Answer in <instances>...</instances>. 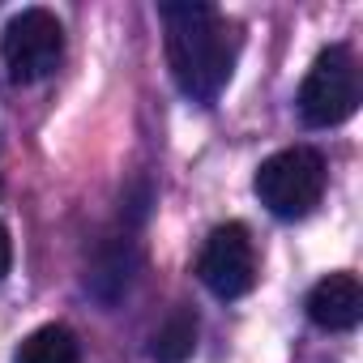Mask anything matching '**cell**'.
<instances>
[{
  "label": "cell",
  "mask_w": 363,
  "mask_h": 363,
  "mask_svg": "<svg viewBox=\"0 0 363 363\" xmlns=\"http://www.w3.org/2000/svg\"><path fill=\"white\" fill-rule=\"evenodd\" d=\"M158 18L175 86L193 103H214L235 73V26L214 5H162Z\"/></svg>",
  "instance_id": "1"
},
{
  "label": "cell",
  "mask_w": 363,
  "mask_h": 363,
  "mask_svg": "<svg viewBox=\"0 0 363 363\" xmlns=\"http://www.w3.org/2000/svg\"><path fill=\"white\" fill-rule=\"evenodd\" d=\"M252 193L274 218H303L325 193V158L312 145H291L257 167Z\"/></svg>",
  "instance_id": "2"
},
{
  "label": "cell",
  "mask_w": 363,
  "mask_h": 363,
  "mask_svg": "<svg viewBox=\"0 0 363 363\" xmlns=\"http://www.w3.org/2000/svg\"><path fill=\"white\" fill-rule=\"evenodd\" d=\"M65 56V26L48 9H22L0 30V60H5L9 82L30 86L56 73Z\"/></svg>",
  "instance_id": "3"
},
{
  "label": "cell",
  "mask_w": 363,
  "mask_h": 363,
  "mask_svg": "<svg viewBox=\"0 0 363 363\" xmlns=\"http://www.w3.org/2000/svg\"><path fill=\"white\" fill-rule=\"evenodd\" d=\"M295 103H299L303 124H312V128H333V124L350 120L359 107V69H354L350 48H342V43L325 48L312 60Z\"/></svg>",
  "instance_id": "4"
},
{
  "label": "cell",
  "mask_w": 363,
  "mask_h": 363,
  "mask_svg": "<svg viewBox=\"0 0 363 363\" xmlns=\"http://www.w3.org/2000/svg\"><path fill=\"white\" fill-rule=\"evenodd\" d=\"M197 278L218 299H240L257 286V248L244 223H223L210 231L197 257Z\"/></svg>",
  "instance_id": "5"
},
{
  "label": "cell",
  "mask_w": 363,
  "mask_h": 363,
  "mask_svg": "<svg viewBox=\"0 0 363 363\" xmlns=\"http://www.w3.org/2000/svg\"><path fill=\"white\" fill-rule=\"evenodd\" d=\"M308 316L312 325L329 329V333H342V329H354L359 316H363V286L354 274H329L312 286L308 295Z\"/></svg>",
  "instance_id": "6"
},
{
  "label": "cell",
  "mask_w": 363,
  "mask_h": 363,
  "mask_svg": "<svg viewBox=\"0 0 363 363\" xmlns=\"http://www.w3.org/2000/svg\"><path fill=\"white\" fill-rule=\"evenodd\" d=\"M137 265H141L137 244H133V240H111V244H103V248L94 252L90 274H86V286H90L103 303H116V299L128 291Z\"/></svg>",
  "instance_id": "7"
},
{
  "label": "cell",
  "mask_w": 363,
  "mask_h": 363,
  "mask_svg": "<svg viewBox=\"0 0 363 363\" xmlns=\"http://www.w3.org/2000/svg\"><path fill=\"white\" fill-rule=\"evenodd\" d=\"M197 350V312L175 308L154 333H150V359L154 363H184Z\"/></svg>",
  "instance_id": "8"
},
{
  "label": "cell",
  "mask_w": 363,
  "mask_h": 363,
  "mask_svg": "<svg viewBox=\"0 0 363 363\" xmlns=\"http://www.w3.org/2000/svg\"><path fill=\"white\" fill-rule=\"evenodd\" d=\"M77 359H82L77 337L65 325H43L13 350V363H77Z\"/></svg>",
  "instance_id": "9"
},
{
  "label": "cell",
  "mask_w": 363,
  "mask_h": 363,
  "mask_svg": "<svg viewBox=\"0 0 363 363\" xmlns=\"http://www.w3.org/2000/svg\"><path fill=\"white\" fill-rule=\"evenodd\" d=\"M9 265H13V240H9V231H5V223H0V282H5V274H9Z\"/></svg>",
  "instance_id": "10"
}]
</instances>
